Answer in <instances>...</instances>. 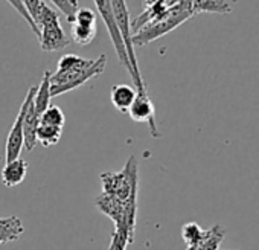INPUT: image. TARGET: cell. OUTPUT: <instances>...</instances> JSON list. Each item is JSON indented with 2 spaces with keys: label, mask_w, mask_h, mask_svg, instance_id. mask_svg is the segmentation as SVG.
Segmentation results:
<instances>
[{
  "label": "cell",
  "mask_w": 259,
  "mask_h": 250,
  "mask_svg": "<svg viewBox=\"0 0 259 250\" xmlns=\"http://www.w3.org/2000/svg\"><path fill=\"white\" fill-rule=\"evenodd\" d=\"M105 64L107 57L104 54L96 60H87L73 54L61 57L57 72L51 73V96H58L81 87L89 79L101 75Z\"/></svg>",
  "instance_id": "obj_1"
},
{
  "label": "cell",
  "mask_w": 259,
  "mask_h": 250,
  "mask_svg": "<svg viewBox=\"0 0 259 250\" xmlns=\"http://www.w3.org/2000/svg\"><path fill=\"white\" fill-rule=\"evenodd\" d=\"M195 14L191 8V0H180L179 4L168 8V11L157 20L144 26L138 34L132 37L133 46H147L157 38L169 34L186 20L192 19Z\"/></svg>",
  "instance_id": "obj_2"
},
{
  "label": "cell",
  "mask_w": 259,
  "mask_h": 250,
  "mask_svg": "<svg viewBox=\"0 0 259 250\" xmlns=\"http://www.w3.org/2000/svg\"><path fill=\"white\" fill-rule=\"evenodd\" d=\"M138 171H139L138 160L135 156H132L128 159L126 165L123 166V170H120L119 173L101 174V183L104 188L102 192L117 198L119 201H126L132 197H136L138 182H139Z\"/></svg>",
  "instance_id": "obj_3"
},
{
  "label": "cell",
  "mask_w": 259,
  "mask_h": 250,
  "mask_svg": "<svg viewBox=\"0 0 259 250\" xmlns=\"http://www.w3.org/2000/svg\"><path fill=\"white\" fill-rule=\"evenodd\" d=\"M38 26V41L40 48L45 52H57L69 46V38L64 34L61 23H60V14L54 10H51L46 4L41 8L40 19L37 22Z\"/></svg>",
  "instance_id": "obj_4"
},
{
  "label": "cell",
  "mask_w": 259,
  "mask_h": 250,
  "mask_svg": "<svg viewBox=\"0 0 259 250\" xmlns=\"http://www.w3.org/2000/svg\"><path fill=\"white\" fill-rule=\"evenodd\" d=\"M110 2H111V10H113L116 26L119 29V34H120L122 40H123L130 64H132L135 76H136V81H135L136 90H145L147 84H145V81L142 78V73L139 70L138 58H136V54H135V46H133V41H132V37H133V34H132V19H130V11H128V7H126V2H125V0H110Z\"/></svg>",
  "instance_id": "obj_5"
},
{
  "label": "cell",
  "mask_w": 259,
  "mask_h": 250,
  "mask_svg": "<svg viewBox=\"0 0 259 250\" xmlns=\"http://www.w3.org/2000/svg\"><path fill=\"white\" fill-rule=\"evenodd\" d=\"M95 2V7L108 31V35L111 38V43L114 46V51H116V55H117V60L119 63L126 69V72L132 76L133 82L136 81V76H135V72H133V67L130 64V60H128V55H126V51H125V45H123V40L119 34V29L116 26V22H114V16H113V10H111V2L110 0H93Z\"/></svg>",
  "instance_id": "obj_6"
},
{
  "label": "cell",
  "mask_w": 259,
  "mask_h": 250,
  "mask_svg": "<svg viewBox=\"0 0 259 250\" xmlns=\"http://www.w3.org/2000/svg\"><path fill=\"white\" fill-rule=\"evenodd\" d=\"M35 90H37V86H32L28 93H26V98L20 107V111L13 123V127L8 133V138H7V145H5V162H13L16 159H20V154L23 151V144H25V139H23V119H25V114H26V110H28V105L32 99V96L35 95Z\"/></svg>",
  "instance_id": "obj_7"
},
{
  "label": "cell",
  "mask_w": 259,
  "mask_h": 250,
  "mask_svg": "<svg viewBox=\"0 0 259 250\" xmlns=\"http://www.w3.org/2000/svg\"><path fill=\"white\" fill-rule=\"evenodd\" d=\"M128 114L136 122L148 123L153 138H160V132L157 130V123H156V107H154L147 89L136 90V99L132 104V107H130Z\"/></svg>",
  "instance_id": "obj_8"
},
{
  "label": "cell",
  "mask_w": 259,
  "mask_h": 250,
  "mask_svg": "<svg viewBox=\"0 0 259 250\" xmlns=\"http://www.w3.org/2000/svg\"><path fill=\"white\" fill-rule=\"evenodd\" d=\"M40 125V117L37 116L35 110H34V96L28 105V110H26V114H25V119H23V139H25V144H23V148L31 153L35 145L38 144L37 142V129Z\"/></svg>",
  "instance_id": "obj_9"
},
{
  "label": "cell",
  "mask_w": 259,
  "mask_h": 250,
  "mask_svg": "<svg viewBox=\"0 0 259 250\" xmlns=\"http://www.w3.org/2000/svg\"><path fill=\"white\" fill-rule=\"evenodd\" d=\"M26 173H28V163L23 159L7 162L2 170V183L7 188H16L20 183H23Z\"/></svg>",
  "instance_id": "obj_10"
},
{
  "label": "cell",
  "mask_w": 259,
  "mask_h": 250,
  "mask_svg": "<svg viewBox=\"0 0 259 250\" xmlns=\"http://www.w3.org/2000/svg\"><path fill=\"white\" fill-rule=\"evenodd\" d=\"M110 99L116 110L120 113H128L130 107L136 99V89L128 84H116L111 89Z\"/></svg>",
  "instance_id": "obj_11"
},
{
  "label": "cell",
  "mask_w": 259,
  "mask_h": 250,
  "mask_svg": "<svg viewBox=\"0 0 259 250\" xmlns=\"http://www.w3.org/2000/svg\"><path fill=\"white\" fill-rule=\"evenodd\" d=\"M51 72L46 70L43 75V79L40 86H37L35 95H34V110L37 116L40 117L43 111L51 105Z\"/></svg>",
  "instance_id": "obj_12"
},
{
  "label": "cell",
  "mask_w": 259,
  "mask_h": 250,
  "mask_svg": "<svg viewBox=\"0 0 259 250\" xmlns=\"http://www.w3.org/2000/svg\"><path fill=\"white\" fill-rule=\"evenodd\" d=\"M191 8L195 16L200 13H217V14L232 13V7L227 0H191Z\"/></svg>",
  "instance_id": "obj_13"
},
{
  "label": "cell",
  "mask_w": 259,
  "mask_h": 250,
  "mask_svg": "<svg viewBox=\"0 0 259 250\" xmlns=\"http://www.w3.org/2000/svg\"><path fill=\"white\" fill-rule=\"evenodd\" d=\"M224 236H226V229L221 224H215L206 230L204 238L195 247H191L186 250H218Z\"/></svg>",
  "instance_id": "obj_14"
},
{
  "label": "cell",
  "mask_w": 259,
  "mask_h": 250,
  "mask_svg": "<svg viewBox=\"0 0 259 250\" xmlns=\"http://www.w3.org/2000/svg\"><path fill=\"white\" fill-rule=\"evenodd\" d=\"M63 136V129L52 127V125H43L40 123L37 129V142H40L43 147H54L60 142Z\"/></svg>",
  "instance_id": "obj_15"
},
{
  "label": "cell",
  "mask_w": 259,
  "mask_h": 250,
  "mask_svg": "<svg viewBox=\"0 0 259 250\" xmlns=\"http://www.w3.org/2000/svg\"><path fill=\"white\" fill-rule=\"evenodd\" d=\"M204 235H206V230L198 223L191 221L182 227V238L186 242V248L195 247L204 238Z\"/></svg>",
  "instance_id": "obj_16"
},
{
  "label": "cell",
  "mask_w": 259,
  "mask_h": 250,
  "mask_svg": "<svg viewBox=\"0 0 259 250\" xmlns=\"http://www.w3.org/2000/svg\"><path fill=\"white\" fill-rule=\"evenodd\" d=\"M23 233H25V227H23L22 221L17 217H11V221L7 226L0 227V244L16 241Z\"/></svg>",
  "instance_id": "obj_17"
},
{
  "label": "cell",
  "mask_w": 259,
  "mask_h": 250,
  "mask_svg": "<svg viewBox=\"0 0 259 250\" xmlns=\"http://www.w3.org/2000/svg\"><path fill=\"white\" fill-rule=\"evenodd\" d=\"M64 122H66L64 113L57 105H49L43 111V114L40 116V123H43V125H52V127L63 129L64 127Z\"/></svg>",
  "instance_id": "obj_18"
},
{
  "label": "cell",
  "mask_w": 259,
  "mask_h": 250,
  "mask_svg": "<svg viewBox=\"0 0 259 250\" xmlns=\"http://www.w3.org/2000/svg\"><path fill=\"white\" fill-rule=\"evenodd\" d=\"M96 37V28L82 26L78 23H72V38L79 46H87Z\"/></svg>",
  "instance_id": "obj_19"
},
{
  "label": "cell",
  "mask_w": 259,
  "mask_h": 250,
  "mask_svg": "<svg viewBox=\"0 0 259 250\" xmlns=\"http://www.w3.org/2000/svg\"><path fill=\"white\" fill-rule=\"evenodd\" d=\"M51 2L60 10V13L72 25L73 19H75V14L78 11V0H51Z\"/></svg>",
  "instance_id": "obj_20"
},
{
  "label": "cell",
  "mask_w": 259,
  "mask_h": 250,
  "mask_svg": "<svg viewBox=\"0 0 259 250\" xmlns=\"http://www.w3.org/2000/svg\"><path fill=\"white\" fill-rule=\"evenodd\" d=\"M73 23L96 28V14L90 8H78V11L75 14V19H73Z\"/></svg>",
  "instance_id": "obj_21"
},
{
  "label": "cell",
  "mask_w": 259,
  "mask_h": 250,
  "mask_svg": "<svg viewBox=\"0 0 259 250\" xmlns=\"http://www.w3.org/2000/svg\"><path fill=\"white\" fill-rule=\"evenodd\" d=\"M7 2L26 20V23L31 26V29L34 31V34L38 37V34H40V31H38V26L35 25V22L32 20V17H31V14L28 13V10H26V7H25V4H23V0H7Z\"/></svg>",
  "instance_id": "obj_22"
},
{
  "label": "cell",
  "mask_w": 259,
  "mask_h": 250,
  "mask_svg": "<svg viewBox=\"0 0 259 250\" xmlns=\"http://www.w3.org/2000/svg\"><path fill=\"white\" fill-rule=\"evenodd\" d=\"M23 4H25V7H26L28 13L31 14L32 20H34V22H35V25H37V22H38V19H40V13H41V8H43L45 2H43V0H23Z\"/></svg>",
  "instance_id": "obj_23"
},
{
  "label": "cell",
  "mask_w": 259,
  "mask_h": 250,
  "mask_svg": "<svg viewBox=\"0 0 259 250\" xmlns=\"http://www.w3.org/2000/svg\"><path fill=\"white\" fill-rule=\"evenodd\" d=\"M142 2H144V10H147V8H150V7L156 5L157 2H160V0H142Z\"/></svg>",
  "instance_id": "obj_24"
}]
</instances>
